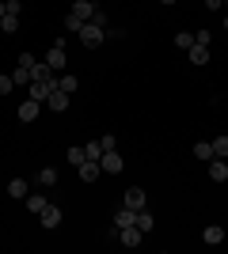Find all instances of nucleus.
<instances>
[{
  "label": "nucleus",
  "mask_w": 228,
  "mask_h": 254,
  "mask_svg": "<svg viewBox=\"0 0 228 254\" xmlns=\"http://www.w3.org/2000/svg\"><path fill=\"white\" fill-rule=\"evenodd\" d=\"M103 38H107V27H99V23H84V27H80V42H84L87 50H99Z\"/></svg>",
  "instance_id": "f257e3e1"
},
{
  "label": "nucleus",
  "mask_w": 228,
  "mask_h": 254,
  "mask_svg": "<svg viewBox=\"0 0 228 254\" xmlns=\"http://www.w3.org/2000/svg\"><path fill=\"white\" fill-rule=\"evenodd\" d=\"M114 235H118V243L122 247H137L145 239V232L137 228V224H130V228H114Z\"/></svg>",
  "instance_id": "f03ea898"
},
{
  "label": "nucleus",
  "mask_w": 228,
  "mask_h": 254,
  "mask_svg": "<svg viewBox=\"0 0 228 254\" xmlns=\"http://www.w3.org/2000/svg\"><path fill=\"white\" fill-rule=\"evenodd\" d=\"M46 64H50L54 72H61V68H65V46H61V42L50 46V53H46Z\"/></svg>",
  "instance_id": "7ed1b4c3"
},
{
  "label": "nucleus",
  "mask_w": 228,
  "mask_h": 254,
  "mask_svg": "<svg viewBox=\"0 0 228 254\" xmlns=\"http://www.w3.org/2000/svg\"><path fill=\"white\" fill-rule=\"evenodd\" d=\"M46 106H50L54 114H61V110H69V91H61V87H54V91H50V99H46Z\"/></svg>",
  "instance_id": "20e7f679"
},
{
  "label": "nucleus",
  "mask_w": 228,
  "mask_h": 254,
  "mask_svg": "<svg viewBox=\"0 0 228 254\" xmlns=\"http://www.w3.org/2000/svg\"><path fill=\"white\" fill-rule=\"evenodd\" d=\"M209 179L213 182H228V159H221V156L209 159Z\"/></svg>",
  "instance_id": "39448f33"
},
{
  "label": "nucleus",
  "mask_w": 228,
  "mask_h": 254,
  "mask_svg": "<svg viewBox=\"0 0 228 254\" xmlns=\"http://www.w3.org/2000/svg\"><path fill=\"white\" fill-rule=\"evenodd\" d=\"M99 167L107 171V175H118V171L126 167V163H122V156H118V152H103V159H99Z\"/></svg>",
  "instance_id": "423d86ee"
},
{
  "label": "nucleus",
  "mask_w": 228,
  "mask_h": 254,
  "mask_svg": "<svg viewBox=\"0 0 228 254\" xmlns=\"http://www.w3.org/2000/svg\"><path fill=\"white\" fill-rule=\"evenodd\" d=\"M76 171H80V179H84V182H95L99 175H103V167H99V159H84V163H80Z\"/></svg>",
  "instance_id": "0eeeda50"
},
{
  "label": "nucleus",
  "mask_w": 228,
  "mask_h": 254,
  "mask_svg": "<svg viewBox=\"0 0 228 254\" xmlns=\"http://www.w3.org/2000/svg\"><path fill=\"white\" fill-rule=\"evenodd\" d=\"M69 15H76V19H80V23H87V19H91V15H95V4H91V0H76Z\"/></svg>",
  "instance_id": "6e6552de"
},
{
  "label": "nucleus",
  "mask_w": 228,
  "mask_h": 254,
  "mask_svg": "<svg viewBox=\"0 0 228 254\" xmlns=\"http://www.w3.org/2000/svg\"><path fill=\"white\" fill-rule=\"evenodd\" d=\"M38 220H42V228H57V224H61V209H57V205H46V209L38 212Z\"/></svg>",
  "instance_id": "1a4fd4ad"
},
{
  "label": "nucleus",
  "mask_w": 228,
  "mask_h": 254,
  "mask_svg": "<svg viewBox=\"0 0 228 254\" xmlns=\"http://www.w3.org/2000/svg\"><path fill=\"white\" fill-rule=\"evenodd\" d=\"M38 110H42V103L23 99V106H19V122H34V118H38Z\"/></svg>",
  "instance_id": "9d476101"
},
{
  "label": "nucleus",
  "mask_w": 228,
  "mask_h": 254,
  "mask_svg": "<svg viewBox=\"0 0 228 254\" xmlns=\"http://www.w3.org/2000/svg\"><path fill=\"white\" fill-rule=\"evenodd\" d=\"M126 205H130V209H145V190L141 186H130V190H126Z\"/></svg>",
  "instance_id": "9b49d317"
},
{
  "label": "nucleus",
  "mask_w": 228,
  "mask_h": 254,
  "mask_svg": "<svg viewBox=\"0 0 228 254\" xmlns=\"http://www.w3.org/2000/svg\"><path fill=\"white\" fill-rule=\"evenodd\" d=\"M202 239H206L209 247H217V243H225V228H221V224H209V228H206V235H202Z\"/></svg>",
  "instance_id": "f8f14e48"
},
{
  "label": "nucleus",
  "mask_w": 228,
  "mask_h": 254,
  "mask_svg": "<svg viewBox=\"0 0 228 254\" xmlns=\"http://www.w3.org/2000/svg\"><path fill=\"white\" fill-rule=\"evenodd\" d=\"M133 216H137V209H130V205H122V212H114V228H130Z\"/></svg>",
  "instance_id": "ddd939ff"
},
{
  "label": "nucleus",
  "mask_w": 228,
  "mask_h": 254,
  "mask_svg": "<svg viewBox=\"0 0 228 254\" xmlns=\"http://www.w3.org/2000/svg\"><path fill=\"white\" fill-rule=\"evenodd\" d=\"M31 80H54V68H50L46 61H34L31 64Z\"/></svg>",
  "instance_id": "4468645a"
},
{
  "label": "nucleus",
  "mask_w": 228,
  "mask_h": 254,
  "mask_svg": "<svg viewBox=\"0 0 228 254\" xmlns=\"http://www.w3.org/2000/svg\"><path fill=\"white\" fill-rule=\"evenodd\" d=\"M186 53H190V64H206V61H209V46H198V42H194Z\"/></svg>",
  "instance_id": "2eb2a0df"
},
{
  "label": "nucleus",
  "mask_w": 228,
  "mask_h": 254,
  "mask_svg": "<svg viewBox=\"0 0 228 254\" xmlns=\"http://www.w3.org/2000/svg\"><path fill=\"white\" fill-rule=\"evenodd\" d=\"M11 80H15V87H31V68H27V64H19V68L11 72Z\"/></svg>",
  "instance_id": "dca6fc26"
},
{
  "label": "nucleus",
  "mask_w": 228,
  "mask_h": 254,
  "mask_svg": "<svg viewBox=\"0 0 228 254\" xmlns=\"http://www.w3.org/2000/svg\"><path fill=\"white\" fill-rule=\"evenodd\" d=\"M23 201H27V209H31V212H42L46 205H50V201H46V197H42V193H27Z\"/></svg>",
  "instance_id": "f3484780"
},
{
  "label": "nucleus",
  "mask_w": 228,
  "mask_h": 254,
  "mask_svg": "<svg viewBox=\"0 0 228 254\" xmlns=\"http://www.w3.org/2000/svg\"><path fill=\"white\" fill-rule=\"evenodd\" d=\"M133 224H137V228H141V232L149 235V232H152V224H156V220H152V216H149V212H145V209H137V216H133Z\"/></svg>",
  "instance_id": "a211bd4d"
},
{
  "label": "nucleus",
  "mask_w": 228,
  "mask_h": 254,
  "mask_svg": "<svg viewBox=\"0 0 228 254\" xmlns=\"http://www.w3.org/2000/svg\"><path fill=\"white\" fill-rule=\"evenodd\" d=\"M194 156L202 159V163H209V159H213V144H206V140H198V144H194Z\"/></svg>",
  "instance_id": "6ab92c4d"
},
{
  "label": "nucleus",
  "mask_w": 228,
  "mask_h": 254,
  "mask_svg": "<svg viewBox=\"0 0 228 254\" xmlns=\"http://www.w3.org/2000/svg\"><path fill=\"white\" fill-rule=\"evenodd\" d=\"M8 197H27V182H23V179H11L8 182Z\"/></svg>",
  "instance_id": "aec40b11"
},
{
  "label": "nucleus",
  "mask_w": 228,
  "mask_h": 254,
  "mask_svg": "<svg viewBox=\"0 0 228 254\" xmlns=\"http://www.w3.org/2000/svg\"><path fill=\"white\" fill-rule=\"evenodd\" d=\"M175 46H179V50H190V46H194V34H186V31H175Z\"/></svg>",
  "instance_id": "412c9836"
},
{
  "label": "nucleus",
  "mask_w": 228,
  "mask_h": 254,
  "mask_svg": "<svg viewBox=\"0 0 228 254\" xmlns=\"http://www.w3.org/2000/svg\"><path fill=\"white\" fill-rule=\"evenodd\" d=\"M38 182H42V186H54V182H57V171L54 167H42V171H38Z\"/></svg>",
  "instance_id": "4be33fe9"
},
{
  "label": "nucleus",
  "mask_w": 228,
  "mask_h": 254,
  "mask_svg": "<svg viewBox=\"0 0 228 254\" xmlns=\"http://www.w3.org/2000/svg\"><path fill=\"white\" fill-rule=\"evenodd\" d=\"M84 156H87V159H103V144H99V140L84 144Z\"/></svg>",
  "instance_id": "5701e85b"
},
{
  "label": "nucleus",
  "mask_w": 228,
  "mask_h": 254,
  "mask_svg": "<svg viewBox=\"0 0 228 254\" xmlns=\"http://www.w3.org/2000/svg\"><path fill=\"white\" fill-rule=\"evenodd\" d=\"M0 31H19V15H4V19H0Z\"/></svg>",
  "instance_id": "b1692460"
},
{
  "label": "nucleus",
  "mask_w": 228,
  "mask_h": 254,
  "mask_svg": "<svg viewBox=\"0 0 228 254\" xmlns=\"http://www.w3.org/2000/svg\"><path fill=\"white\" fill-rule=\"evenodd\" d=\"M213 156L228 159V137H217V140H213Z\"/></svg>",
  "instance_id": "393cba45"
},
{
  "label": "nucleus",
  "mask_w": 228,
  "mask_h": 254,
  "mask_svg": "<svg viewBox=\"0 0 228 254\" xmlns=\"http://www.w3.org/2000/svg\"><path fill=\"white\" fill-rule=\"evenodd\" d=\"M57 87H61V91H69V95H73V91H76V76H57Z\"/></svg>",
  "instance_id": "a878e982"
},
{
  "label": "nucleus",
  "mask_w": 228,
  "mask_h": 254,
  "mask_svg": "<svg viewBox=\"0 0 228 254\" xmlns=\"http://www.w3.org/2000/svg\"><path fill=\"white\" fill-rule=\"evenodd\" d=\"M84 148H80V144H76V148H69V163H73V167H80V163H84Z\"/></svg>",
  "instance_id": "bb28decb"
},
{
  "label": "nucleus",
  "mask_w": 228,
  "mask_h": 254,
  "mask_svg": "<svg viewBox=\"0 0 228 254\" xmlns=\"http://www.w3.org/2000/svg\"><path fill=\"white\" fill-rule=\"evenodd\" d=\"M8 91H15V80H11V76H0V95H8Z\"/></svg>",
  "instance_id": "cd10ccee"
},
{
  "label": "nucleus",
  "mask_w": 228,
  "mask_h": 254,
  "mask_svg": "<svg viewBox=\"0 0 228 254\" xmlns=\"http://www.w3.org/2000/svg\"><path fill=\"white\" fill-rule=\"evenodd\" d=\"M80 27H84V23L76 19V15H69V19H65V31H73V34H80Z\"/></svg>",
  "instance_id": "c85d7f7f"
},
{
  "label": "nucleus",
  "mask_w": 228,
  "mask_h": 254,
  "mask_svg": "<svg viewBox=\"0 0 228 254\" xmlns=\"http://www.w3.org/2000/svg\"><path fill=\"white\" fill-rule=\"evenodd\" d=\"M4 15H19V0H8V4H4Z\"/></svg>",
  "instance_id": "c756f323"
},
{
  "label": "nucleus",
  "mask_w": 228,
  "mask_h": 254,
  "mask_svg": "<svg viewBox=\"0 0 228 254\" xmlns=\"http://www.w3.org/2000/svg\"><path fill=\"white\" fill-rule=\"evenodd\" d=\"M221 4H225V0H206V8H213V11H217Z\"/></svg>",
  "instance_id": "7c9ffc66"
},
{
  "label": "nucleus",
  "mask_w": 228,
  "mask_h": 254,
  "mask_svg": "<svg viewBox=\"0 0 228 254\" xmlns=\"http://www.w3.org/2000/svg\"><path fill=\"white\" fill-rule=\"evenodd\" d=\"M0 19H4V0H0Z\"/></svg>",
  "instance_id": "2f4dec72"
},
{
  "label": "nucleus",
  "mask_w": 228,
  "mask_h": 254,
  "mask_svg": "<svg viewBox=\"0 0 228 254\" xmlns=\"http://www.w3.org/2000/svg\"><path fill=\"white\" fill-rule=\"evenodd\" d=\"M160 4H175V0H160Z\"/></svg>",
  "instance_id": "473e14b6"
},
{
  "label": "nucleus",
  "mask_w": 228,
  "mask_h": 254,
  "mask_svg": "<svg viewBox=\"0 0 228 254\" xmlns=\"http://www.w3.org/2000/svg\"><path fill=\"white\" fill-rule=\"evenodd\" d=\"M225 27H228V15H225Z\"/></svg>",
  "instance_id": "72a5a7b5"
}]
</instances>
